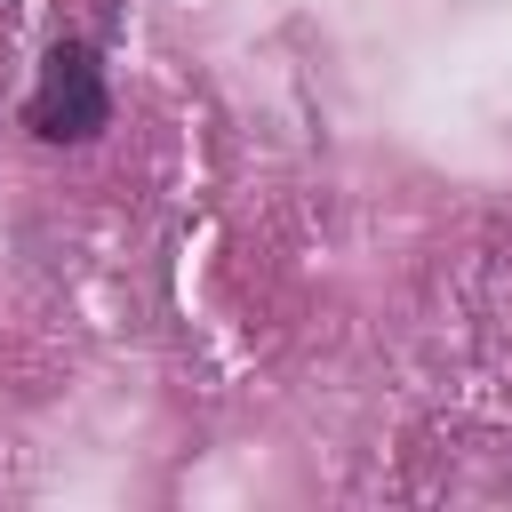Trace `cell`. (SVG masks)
Segmentation results:
<instances>
[{"label":"cell","instance_id":"6da1fadb","mask_svg":"<svg viewBox=\"0 0 512 512\" xmlns=\"http://www.w3.org/2000/svg\"><path fill=\"white\" fill-rule=\"evenodd\" d=\"M112 120V96H104V72L80 40H56L48 64H40V88L24 104V128L48 136V144H88L96 128Z\"/></svg>","mask_w":512,"mask_h":512}]
</instances>
